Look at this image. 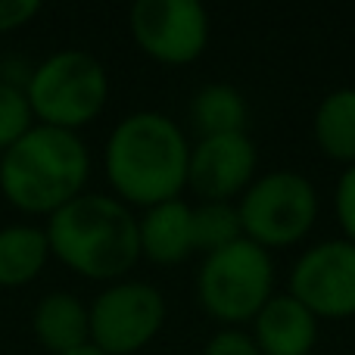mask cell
Returning a JSON list of instances; mask_svg holds the SVG:
<instances>
[{"instance_id":"ffe728a7","label":"cell","mask_w":355,"mask_h":355,"mask_svg":"<svg viewBox=\"0 0 355 355\" xmlns=\"http://www.w3.org/2000/svg\"><path fill=\"white\" fill-rule=\"evenodd\" d=\"M200 355H262L256 340L243 327H218L212 337L202 343Z\"/></svg>"},{"instance_id":"277c9868","label":"cell","mask_w":355,"mask_h":355,"mask_svg":"<svg viewBox=\"0 0 355 355\" xmlns=\"http://www.w3.org/2000/svg\"><path fill=\"white\" fill-rule=\"evenodd\" d=\"M110 72L81 47H62L31 66L25 81L35 125H50L62 131H81L103 116L110 103Z\"/></svg>"},{"instance_id":"e0dca14e","label":"cell","mask_w":355,"mask_h":355,"mask_svg":"<svg viewBox=\"0 0 355 355\" xmlns=\"http://www.w3.org/2000/svg\"><path fill=\"white\" fill-rule=\"evenodd\" d=\"M243 237L237 202H196L193 206V243L196 252H215Z\"/></svg>"},{"instance_id":"9a60e30c","label":"cell","mask_w":355,"mask_h":355,"mask_svg":"<svg viewBox=\"0 0 355 355\" xmlns=\"http://www.w3.org/2000/svg\"><path fill=\"white\" fill-rule=\"evenodd\" d=\"M312 137L321 156L337 166H355V87H337L315 106Z\"/></svg>"},{"instance_id":"8fae6325","label":"cell","mask_w":355,"mask_h":355,"mask_svg":"<svg viewBox=\"0 0 355 355\" xmlns=\"http://www.w3.org/2000/svg\"><path fill=\"white\" fill-rule=\"evenodd\" d=\"M250 337L262 355H312L321 337V321L290 293H275L252 318Z\"/></svg>"},{"instance_id":"30bf717a","label":"cell","mask_w":355,"mask_h":355,"mask_svg":"<svg viewBox=\"0 0 355 355\" xmlns=\"http://www.w3.org/2000/svg\"><path fill=\"white\" fill-rule=\"evenodd\" d=\"M259 178V150L246 131L212 135L190 144L187 190L200 202H237Z\"/></svg>"},{"instance_id":"9c48e42d","label":"cell","mask_w":355,"mask_h":355,"mask_svg":"<svg viewBox=\"0 0 355 355\" xmlns=\"http://www.w3.org/2000/svg\"><path fill=\"white\" fill-rule=\"evenodd\" d=\"M287 293L318 321L355 318V243L331 237L306 246L290 265Z\"/></svg>"},{"instance_id":"5bb4252c","label":"cell","mask_w":355,"mask_h":355,"mask_svg":"<svg viewBox=\"0 0 355 355\" xmlns=\"http://www.w3.org/2000/svg\"><path fill=\"white\" fill-rule=\"evenodd\" d=\"M50 243L44 225L16 221L0 227V287L22 290L35 284L50 265Z\"/></svg>"},{"instance_id":"ba28073f","label":"cell","mask_w":355,"mask_h":355,"mask_svg":"<svg viewBox=\"0 0 355 355\" xmlns=\"http://www.w3.org/2000/svg\"><path fill=\"white\" fill-rule=\"evenodd\" d=\"M128 31L147 60L178 69L206 53L212 19L196 0H137L128 10Z\"/></svg>"},{"instance_id":"44dd1931","label":"cell","mask_w":355,"mask_h":355,"mask_svg":"<svg viewBox=\"0 0 355 355\" xmlns=\"http://www.w3.org/2000/svg\"><path fill=\"white\" fill-rule=\"evenodd\" d=\"M44 6L37 0H0V35L22 31L41 16Z\"/></svg>"},{"instance_id":"7a4b0ae2","label":"cell","mask_w":355,"mask_h":355,"mask_svg":"<svg viewBox=\"0 0 355 355\" xmlns=\"http://www.w3.org/2000/svg\"><path fill=\"white\" fill-rule=\"evenodd\" d=\"M50 256L72 275L94 284H116L141 262L137 212L112 193L85 190L44 221Z\"/></svg>"},{"instance_id":"7402d4cb","label":"cell","mask_w":355,"mask_h":355,"mask_svg":"<svg viewBox=\"0 0 355 355\" xmlns=\"http://www.w3.org/2000/svg\"><path fill=\"white\" fill-rule=\"evenodd\" d=\"M66 355H106V352H100L97 346H91V343H87V346H81V349H75V352H66Z\"/></svg>"},{"instance_id":"5b68a950","label":"cell","mask_w":355,"mask_h":355,"mask_svg":"<svg viewBox=\"0 0 355 355\" xmlns=\"http://www.w3.org/2000/svg\"><path fill=\"white\" fill-rule=\"evenodd\" d=\"M275 287V256L246 237L215 252H206L193 281L200 309L221 327L252 324V318L265 309V302L277 293Z\"/></svg>"},{"instance_id":"8992f818","label":"cell","mask_w":355,"mask_h":355,"mask_svg":"<svg viewBox=\"0 0 355 355\" xmlns=\"http://www.w3.org/2000/svg\"><path fill=\"white\" fill-rule=\"evenodd\" d=\"M318 212V187L293 168H275L259 175L237 200L243 237L268 252L300 246L315 231Z\"/></svg>"},{"instance_id":"4fadbf2b","label":"cell","mask_w":355,"mask_h":355,"mask_svg":"<svg viewBox=\"0 0 355 355\" xmlns=\"http://www.w3.org/2000/svg\"><path fill=\"white\" fill-rule=\"evenodd\" d=\"M31 334L47 355H66L91 343L87 302L72 290H50L31 309Z\"/></svg>"},{"instance_id":"2e32d148","label":"cell","mask_w":355,"mask_h":355,"mask_svg":"<svg viewBox=\"0 0 355 355\" xmlns=\"http://www.w3.org/2000/svg\"><path fill=\"white\" fill-rule=\"evenodd\" d=\"M190 122L200 131V137L237 135V131H246L250 103L234 85L212 81V85H202L190 100Z\"/></svg>"},{"instance_id":"6da1fadb","label":"cell","mask_w":355,"mask_h":355,"mask_svg":"<svg viewBox=\"0 0 355 355\" xmlns=\"http://www.w3.org/2000/svg\"><path fill=\"white\" fill-rule=\"evenodd\" d=\"M190 141L172 116L156 110L128 112L103 144V175L110 193L128 209L181 200L187 190Z\"/></svg>"},{"instance_id":"ac0fdd59","label":"cell","mask_w":355,"mask_h":355,"mask_svg":"<svg viewBox=\"0 0 355 355\" xmlns=\"http://www.w3.org/2000/svg\"><path fill=\"white\" fill-rule=\"evenodd\" d=\"M31 125H35V116H31L25 91L0 78V153L10 150Z\"/></svg>"},{"instance_id":"d6986e66","label":"cell","mask_w":355,"mask_h":355,"mask_svg":"<svg viewBox=\"0 0 355 355\" xmlns=\"http://www.w3.org/2000/svg\"><path fill=\"white\" fill-rule=\"evenodd\" d=\"M334 215L343 237L355 243V166L343 168L337 187H334Z\"/></svg>"},{"instance_id":"7c38bea8","label":"cell","mask_w":355,"mask_h":355,"mask_svg":"<svg viewBox=\"0 0 355 355\" xmlns=\"http://www.w3.org/2000/svg\"><path fill=\"white\" fill-rule=\"evenodd\" d=\"M137 240H141V259L162 268L187 262L196 252L193 243V202L168 200L150 206L137 215Z\"/></svg>"},{"instance_id":"52a82bcc","label":"cell","mask_w":355,"mask_h":355,"mask_svg":"<svg viewBox=\"0 0 355 355\" xmlns=\"http://www.w3.org/2000/svg\"><path fill=\"white\" fill-rule=\"evenodd\" d=\"M91 346L106 355H137L162 334L168 302L156 284L122 277L106 284L91 302Z\"/></svg>"},{"instance_id":"3957f363","label":"cell","mask_w":355,"mask_h":355,"mask_svg":"<svg viewBox=\"0 0 355 355\" xmlns=\"http://www.w3.org/2000/svg\"><path fill=\"white\" fill-rule=\"evenodd\" d=\"M91 150L75 131L31 125L0 153V196L16 212L47 221L81 196L91 181Z\"/></svg>"}]
</instances>
